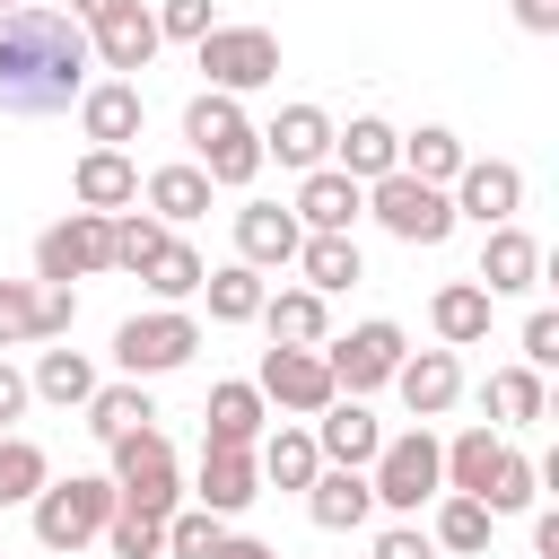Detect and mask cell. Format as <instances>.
Masks as SVG:
<instances>
[{
  "label": "cell",
  "instance_id": "d6a6232c",
  "mask_svg": "<svg viewBox=\"0 0 559 559\" xmlns=\"http://www.w3.org/2000/svg\"><path fill=\"white\" fill-rule=\"evenodd\" d=\"M26 393H44V402L79 411V402L96 393V367H87L79 349H44V358H35V376H26Z\"/></svg>",
  "mask_w": 559,
  "mask_h": 559
},
{
  "label": "cell",
  "instance_id": "8d00e7d4",
  "mask_svg": "<svg viewBox=\"0 0 559 559\" xmlns=\"http://www.w3.org/2000/svg\"><path fill=\"white\" fill-rule=\"evenodd\" d=\"M140 280H148V297H166V306H183V297H201V280H210V262H201L192 245H175V236H166V245H157V262H148Z\"/></svg>",
  "mask_w": 559,
  "mask_h": 559
},
{
  "label": "cell",
  "instance_id": "cb8c5ba5",
  "mask_svg": "<svg viewBox=\"0 0 559 559\" xmlns=\"http://www.w3.org/2000/svg\"><path fill=\"white\" fill-rule=\"evenodd\" d=\"M297 271H306V288H314V297H341V288H358V280H367L358 236H332V227H306V236H297Z\"/></svg>",
  "mask_w": 559,
  "mask_h": 559
},
{
  "label": "cell",
  "instance_id": "9a60e30c",
  "mask_svg": "<svg viewBox=\"0 0 559 559\" xmlns=\"http://www.w3.org/2000/svg\"><path fill=\"white\" fill-rule=\"evenodd\" d=\"M376 445H384V419H376L358 393H332V402L314 411V454H323V463L367 472V463H376Z\"/></svg>",
  "mask_w": 559,
  "mask_h": 559
},
{
  "label": "cell",
  "instance_id": "db71d44e",
  "mask_svg": "<svg viewBox=\"0 0 559 559\" xmlns=\"http://www.w3.org/2000/svg\"><path fill=\"white\" fill-rule=\"evenodd\" d=\"M114 9H122V0H70V17H79V26H96V17H114Z\"/></svg>",
  "mask_w": 559,
  "mask_h": 559
},
{
  "label": "cell",
  "instance_id": "c3c4849f",
  "mask_svg": "<svg viewBox=\"0 0 559 559\" xmlns=\"http://www.w3.org/2000/svg\"><path fill=\"white\" fill-rule=\"evenodd\" d=\"M376 559H437V542H428L419 524H384V533H376Z\"/></svg>",
  "mask_w": 559,
  "mask_h": 559
},
{
  "label": "cell",
  "instance_id": "1f68e13d",
  "mask_svg": "<svg viewBox=\"0 0 559 559\" xmlns=\"http://www.w3.org/2000/svg\"><path fill=\"white\" fill-rule=\"evenodd\" d=\"M201 297H210V323H253L271 288H262V271H253V262H227V271H210V280H201Z\"/></svg>",
  "mask_w": 559,
  "mask_h": 559
},
{
  "label": "cell",
  "instance_id": "30bf717a",
  "mask_svg": "<svg viewBox=\"0 0 559 559\" xmlns=\"http://www.w3.org/2000/svg\"><path fill=\"white\" fill-rule=\"evenodd\" d=\"M402 323H358V332H341V341H323V367H332V384L341 393H376V384H393V367H402Z\"/></svg>",
  "mask_w": 559,
  "mask_h": 559
},
{
  "label": "cell",
  "instance_id": "5bb4252c",
  "mask_svg": "<svg viewBox=\"0 0 559 559\" xmlns=\"http://www.w3.org/2000/svg\"><path fill=\"white\" fill-rule=\"evenodd\" d=\"M140 122H148L140 79H87V87H79V131H87V148H122V140H140Z\"/></svg>",
  "mask_w": 559,
  "mask_h": 559
},
{
  "label": "cell",
  "instance_id": "f35d334b",
  "mask_svg": "<svg viewBox=\"0 0 559 559\" xmlns=\"http://www.w3.org/2000/svg\"><path fill=\"white\" fill-rule=\"evenodd\" d=\"M44 480H52L44 445H35V437H9V428H0V507H26V498H35Z\"/></svg>",
  "mask_w": 559,
  "mask_h": 559
},
{
  "label": "cell",
  "instance_id": "836d02e7",
  "mask_svg": "<svg viewBox=\"0 0 559 559\" xmlns=\"http://www.w3.org/2000/svg\"><path fill=\"white\" fill-rule=\"evenodd\" d=\"M498 454H507V437H489V428H463V437L445 445V489L480 498V489H489V472H498Z\"/></svg>",
  "mask_w": 559,
  "mask_h": 559
},
{
  "label": "cell",
  "instance_id": "2e32d148",
  "mask_svg": "<svg viewBox=\"0 0 559 559\" xmlns=\"http://www.w3.org/2000/svg\"><path fill=\"white\" fill-rule=\"evenodd\" d=\"M288 210H297V227H332V236H349V227L367 218V183L341 175V166H306Z\"/></svg>",
  "mask_w": 559,
  "mask_h": 559
},
{
  "label": "cell",
  "instance_id": "9f6ffc18",
  "mask_svg": "<svg viewBox=\"0 0 559 559\" xmlns=\"http://www.w3.org/2000/svg\"><path fill=\"white\" fill-rule=\"evenodd\" d=\"M9 9H17V0H0V17H9Z\"/></svg>",
  "mask_w": 559,
  "mask_h": 559
},
{
  "label": "cell",
  "instance_id": "3957f363",
  "mask_svg": "<svg viewBox=\"0 0 559 559\" xmlns=\"http://www.w3.org/2000/svg\"><path fill=\"white\" fill-rule=\"evenodd\" d=\"M367 489H376V507H393V515H419V507L445 489V445L428 437V419L376 445V463H367Z\"/></svg>",
  "mask_w": 559,
  "mask_h": 559
},
{
  "label": "cell",
  "instance_id": "9c48e42d",
  "mask_svg": "<svg viewBox=\"0 0 559 559\" xmlns=\"http://www.w3.org/2000/svg\"><path fill=\"white\" fill-rule=\"evenodd\" d=\"M192 349H201V323H192L183 306L131 314V323L114 332V367H122V376H140V384H148V376H175V367H183Z\"/></svg>",
  "mask_w": 559,
  "mask_h": 559
},
{
  "label": "cell",
  "instance_id": "f907efd6",
  "mask_svg": "<svg viewBox=\"0 0 559 559\" xmlns=\"http://www.w3.org/2000/svg\"><path fill=\"white\" fill-rule=\"evenodd\" d=\"M26 402H35V393H26V376H17V367H9V358H0V428H9V419H17V411H26Z\"/></svg>",
  "mask_w": 559,
  "mask_h": 559
},
{
  "label": "cell",
  "instance_id": "ac0fdd59",
  "mask_svg": "<svg viewBox=\"0 0 559 559\" xmlns=\"http://www.w3.org/2000/svg\"><path fill=\"white\" fill-rule=\"evenodd\" d=\"M253 498H262V463H253V445H201L192 507H210V515H245Z\"/></svg>",
  "mask_w": 559,
  "mask_h": 559
},
{
  "label": "cell",
  "instance_id": "ba28073f",
  "mask_svg": "<svg viewBox=\"0 0 559 559\" xmlns=\"http://www.w3.org/2000/svg\"><path fill=\"white\" fill-rule=\"evenodd\" d=\"M87 271H114V210H70L61 227L35 236V280L70 288V280H87Z\"/></svg>",
  "mask_w": 559,
  "mask_h": 559
},
{
  "label": "cell",
  "instance_id": "603a6c76",
  "mask_svg": "<svg viewBox=\"0 0 559 559\" xmlns=\"http://www.w3.org/2000/svg\"><path fill=\"white\" fill-rule=\"evenodd\" d=\"M253 323H262L280 349H323V341H332V306H323L314 288H271Z\"/></svg>",
  "mask_w": 559,
  "mask_h": 559
},
{
  "label": "cell",
  "instance_id": "8fae6325",
  "mask_svg": "<svg viewBox=\"0 0 559 559\" xmlns=\"http://www.w3.org/2000/svg\"><path fill=\"white\" fill-rule=\"evenodd\" d=\"M253 384H262V402L288 411V419H314V411L341 393L332 367H323V349H280V341L262 349V376H253Z\"/></svg>",
  "mask_w": 559,
  "mask_h": 559
},
{
  "label": "cell",
  "instance_id": "b9f144b4",
  "mask_svg": "<svg viewBox=\"0 0 559 559\" xmlns=\"http://www.w3.org/2000/svg\"><path fill=\"white\" fill-rule=\"evenodd\" d=\"M96 542H105L114 559H157V550H166V515H140V507H114Z\"/></svg>",
  "mask_w": 559,
  "mask_h": 559
},
{
  "label": "cell",
  "instance_id": "44dd1931",
  "mask_svg": "<svg viewBox=\"0 0 559 559\" xmlns=\"http://www.w3.org/2000/svg\"><path fill=\"white\" fill-rule=\"evenodd\" d=\"M489 297H524V288H542V245L507 218V227H489V245H480V271H472Z\"/></svg>",
  "mask_w": 559,
  "mask_h": 559
},
{
  "label": "cell",
  "instance_id": "e0dca14e",
  "mask_svg": "<svg viewBox=\"0 0 559 559\" xmlns=\"http://www.w3.org/2000/svg\"><path fill=\"white\" fill-rule=\"evenodd\" d=\"M393 393H402V411H411V419H445V411H454V393H463V358H454V349H402Z\"/></svg>",
  "mask_w": 559,
  "mask_h": 559
},
{
  "label": "cell",
  "instance_id": "f6af8a7d",
  "mask_svg": "<svg viewBox=\"0 0 559 559\" xmlns=\"http://www.w3.org/2000/svg\"><path fill=\"white\" fill-rule=\"evenodd\" d=\"M210 26H218L210 0H157V35H166V44H201Z\"/></svg>",
  "mask_w": 559,
  "mask_h": 559
},
{
  "label": "cell",
  "instance_id": "484cf974",
  "mask_svg": "<svg viewBox=\"0 0 559 559\" xmlns=\"http://www.w3.org/2000/svg\"><path fill=\"white\" fill-rule=\"evenodd\" d=\"M70 192H79V210H131L140 201V166L122 148H87L79 175H70Z\"/></svg>",
  "mask_w": 559,
  "mask_h": 559
},
{
  "label": "cell",
  "instance_id": "52a82bcc",
  "mask_svg": "<svg viewBox=\"0 0 559 559\" xmlns=\"http://www.w3.org/2000/svg\"><path fill=\"white\" fill-rule=\"evenodd\" d=\"M192 61H201V79L218 96H245V87H271L280 79V35L271 26H210L192 44Z\"/></svg>",
  "mask_w": 559,
  "mask_h": 559
},
{
  "label": "cell",
  "instance_id": "7bdbcfd3",
  "mask_svg": "<svg viewBox=\"0 0 559 559\" xmlns=\"http://www.w3.org/2000/svg\"><path fill=\"white\" fill-rule=\"evenodd\" d=\"M218 542H227V515H210V507L166 515V559H218Z\"/></svg>",
  "mask_w": 559,
  "mask_h": 559
},
{
  "label": "cell",
  "instance_id": "f546056e",
  "mask_svg": "<svg viewBox=\"0 0 559 559\" xmlns=\"http://www.w3.org/2000/svg\"><path fill=\"white\" fill-rule=\"evenodd\" d=\"M253 463H262V480H271V489H306V480L323 472V454H314V428H262Z\"/></svg>",
  "mask_w": 559,
  "mask_h": 559
},
{
  "label": "cell",
  "instance_id": "5b68a950",
  "mask_svg": "<svg viewBox=\"0 0 559 559\" xmlns=\"http://www.w3.org/2000/svg\"><path fill=\"white\" fill-rule=\"evenodd\" d=\"M26 507H35V542L44 550H87L105 533V515H114V480L105 472H70V480H44Z\"/></svg>",
  "mask_w": 559,
  "mask_h": 559
},
{
  "label": "cell",
  "instance_id": "816d5d0a",
  "mask_svg": "<svg viewBox=\"0 0 559 559\" xmlns=\"http://www.w3.org/2000/svg\"><path fill=\"white\" fill-rule=\"evenodd\" d=\"M533 550H542V559H559V507H542V515H533Z\"/></svg>",
  "mask_w": 559,
  "mask_h": 559
},
{
  "label": "cell",
  "instance_id": "f5cc1de1",
  "mask_svg": "<svg viewBox=\"0 0 559 559\" xmlns=\"http://www.w3.org/2000/svg\"><path fill=\"white\" fill-rule=\"evenodd\" d=\"M218 559H280V550H271V542H253V533H227V542H218Z\"/></svg>",
  "mask_w": 559,
  "mask_h": 559
},
{
  "label": "cell",
  "instance_id": "60d3db41",
  "mask_svg": "<svg viewBox=\"0 0 559 559\" xmlns=\"http://www.w3.org/2000/svg\"><path fill=\"white\" fill-rule=\"evenodd\" d=\"M157 245H166V218H148V210H114V271H148L157 262Z\"/></svg>",
  "mask_w": 559,
  "mask_h": 559
},
{
  "label": "cell",
  "instance_id": "7402d4cb",
  "mask_svg": "<svg viewBox=\"0 0 559 559\" xmlns=\"http://www.w3.org/2000/svg\"><path fill=\"white\" fill-rule=\"evenodd\" d=\"M306 515H314L323 533H358V524L376 515V489H367V472H349V463H323V472L306 480Z\"/></svg>",
  "mask_w": 559,
  "mask_h": 559
},
{
  "label": "cell",
  "instance_id": "4316f807",
  "mask_svg": "<svg viewBox=\"0 0 559 559\" xmlns=\"http://www.w3.org/2000/svg\"><path fill=\"white\" fill-rule=\"evenodd\" d=\"M201 419H210V445H262L271 402H262V384H210Z\"/></svg>",
  "mask_w": 559,
  "mask_h": 559
},
{
  "label": "cell",
  "instance_id": "ee69618b",
  "mask_svg": "<svg viewBox=\"0 0 559 559\" xmlns=\"http://www.w3.org/2000/svg\"><path fill=\"white\" fill-rule=\"evenodd\" d=\"M35 341V280H0V349Z\"/></svg>",
  "mask_w": 559,
  "mask_h": 559
},
{
  "label": "cell",
  "instance_id": "83f0119b",
  "mask_svg": "<svg viewBox=\"0 0 559 559\" xmlns=\"http://www.w3.org/2000/svg\"><path fill=\"white\" fill-rule=\"evenodd\" d=\"M428 323H437V341H445V349H472V341H489V288H480V280H454V288H437V297H428Z\"/></svg>",
  "mask_w": 559,
  "mask_h": 559
},
{
  "label": "cell",
  "instance_id": "7dc6e473",
  "mask_svg": "<svg viewBox=\"0 0 559 559\" xmlns=\"http://www.w3.org/2000/svg\"><path fill=\"white\" fill-rule=\"evenodd\" d=\"M70 314H79V297L44 280V288H35V341H61V332H70Z\"/></svg>",
  "mask_w": 559,
  "mask_h": 559
},
{
  "label": "cell",
  "instance_id": "e575fe53",
  "mask_svg": "<svg viewBox=\"0 0 559 559\" xmlns=\"http://www.w3.org/2000/svg\"><path fill=\"white\" fill-rule=\"evenodd\" d=\"M489 533H498V515H489L480 498L437 489V533H428V542H445V550H489Z\"/></svg>",
  "mask_w": 559,
  "mask_h": 559
},
{
  "label": "cell",
  "instance_id": "7c38bea8",
  "mask_svg": "<svg viewBox=\"0 0 559 559\" xmlns=\"http://www.w3.org/2000/svg\"><path fill=\"white\" fill-rule=\"evenodd\" d=\"M445 201H454V218H480V227H507V218L524 210V175H515L507 157H463V175L445 183Z\"/></svg>",
  "mask_w": 559,
  "mask_h": 559
},
{
  "label": "cell",
  "instance_id": "11a10c76",
  "mask_svg": "<svg viewBox=\"0 0 559 559\" xmlns=\"http://www.w3.org/2000/svg\"><path fill=\"white\" fill-rule=\"evenodd\" d=\"M17 9H61V0H17Z\"/></svg>",
  "mask_w": 559,
  "mask_h": 559
},
{
  "label": "cell",
  "instance_id": "8992f818",
  "mask_svg": "<svg viewBox=\"0 0 559 559\" xmlns=\"http://www.w3.org/2000/svg\"><path fill=\"white\" fill-rule=\"evenodd\" d=\"M367 218L393 236V245H445L454 236V201H445V183H419V175H376L367 183Z\"/></svg>",
  "mask_w": 559,
  "mask_h": 559
},
{
  "label": "cell",
  "instance_id": "6da1fadb",
  "mask_svg": "<svg viewBox=\"0 0 559 559\" xmlns=\"http://www.w3.org/2000/svg\"><path fill=\"white\" fill-rule=\"evenodd\" d=\"M87 61L96 52L70 9H9L0 17V114H17V122L70 114L87 87Z\"/></svg>",
  "mask_w": 559,
  "mask_h": 559
},
{
  "label": "cell",
  "instance_id": "4dcf8cb0",
  "mask_svg": "<svg viewBox=\"0 0 559 559\" xmlns=\"http://www.w3.org/2000/svg\"><path fill=\"white\" fill-rule=\"evenodd\" d=\"M140 201H148V218L183 227V218H201V210H210V175H201V166H157V175L140 183Z\"/></svg>",
  "mask_w": 559,
  "mask_h": 559
},
{
  "label": "cell",
  "instance_id": "74e56055",
  "mask_svg": "<svg viewBox=\"0 0 559 559\" xmlns=\"http://www.w3.org/2000/svg\"><path fill=\"white\" fill-rule=\"evenodd\" d=\"M480 402H489V411H498L507 428H533V419L550 411V393H542V376H533V367H498Z\"/></svg>",
  "mask_w": 559,
  "mask_h": 559
},
{
  "label": "cell",
  "instance_id": "d4e9b609",
  "mask_svg": "<svg viewBox=\"0 0 559 559\" xmlns=\"http://www.w3.org/2000/svg\"><path fill=\"white\" fill-rule=\"evenodd\" d=\"M332 166H341V175H358V183H376V175H393V166H402V131H393V122H376V114H358L349 131H332Z\"/></svg>",
  "mask_w": 559,
  "mask_h": 559
},
{
  "label": "cell",
  "instance_id": "681fc988",
  "mask_svg": "<svg viewBox=\"0 0 559 559\" xmlns=\"http://www.w3.org/2000/svg\"><path fill=\"white\" fill-rule=\"evenodd\" d=\"M515 26L524 35H559V0H515Z\"/></svg>",
  "mask_w": 559,
  "mask_h": 559
},
{
  "label": "cell",
  "instance_id": "f1b7e54d",
  "mask_svg": "<svg viewBox=\"0 0 559 559\" xmlns=\"http://www.w3.org/2000/svg\"><path fill=\"white\" fill-rule=\"evenodd\" d=\"M79 411H87V428H96V437H105V445H114V437H131V428H148V419H157V402H148V384H140V376H122V384H96V393H87V402H79Z\"/></svg>",
  "mask_w": 559,
  "mask_h": 559
},
{
  "label": "cell",
  "instance_id": "d590c367",
  "mask_svg": "<svg viewBox=\"0 0 559 559\" xmlns=\"http://www.w3.org/2000/svg\"><path fill=\"white\" fill-rule=\"evenodd\" d=\"M402 175H419V183H454V175H463V140H454L445 122L411 131V140H402Z\"/></svg>",
  "mask_w": 559,
  "mask_h": 559
},
{
  "label": "cell",
  "instance_id": "ab89813d",
  "mask_svg": "<svg viewBox=\"0 0 559 559\" xmlns=\"http://www.w3.org/2000/svg\"><path fill=\"white\" fill-rule=\"evenodd\" d=\"M533 498H542V463H524V454L507 445L498 472H489V489H480V507H489V515H524Z\"/></svg>",
  "mask_w": 559,
  "mask_h": 559
},
{
  "label": "cell",
  "instance_id": "277c9868",
  "mask_svg": "<svg viewBox=\"0 0 559 559\" xmlns=\"http://www.w3.org/2000/svg\"><path fill=\"white\" fill-rule=\"evenodd\" d=\"M114 507H140V515H175L183 507V480H175V445H166V428L148 419V428H131V437H114Z\"/></svg>",
  "mask_w": 559,
  "mask_h": 559
},
{
  "label": "cell",
  "instance_id": "7a4b0ae2",
  "mask_svg": "<svg viewBox=\"0 0 559 559\" xmlns=\"http://www.w3.org/2000/svg\"><path fill=\"white\" fill-rule=\"evenodd\" d=\"M183 140H192V166H201L210 183H227V192H245V183L271 166L262 140H253V122H245V105L218 96V87H201V96L183 105Z\"/></svg>",
  "mask_w": 559,
  "mask_h": 559
},
{
  "label": "cell",
  "instance_id": "bcb514c9",
  "mask_svg": "<svg viewBox=\"0 0 559 559\" xmlns=\"http://www.w3.org/2000/svg\"><path fill=\"white\" fill-rule=\"evenodd\" d=\"M524 367H533V376H550V367H559V314H550V306H533V314H524Z\"/></svg>",
  "mask_w": 559,
  "mask_h": 559
},
{
  "label": "cell",
  "instance_id": "d6986e66",
  "mask_svg": "<svg viewBox=\"0 0 559 559\" xmlns=\"http://www.w3.org/2000/svg\"><path fill=\"white\" fill-rule=\"evenodd\" d=\"M253 140H262V157H280V166H297V175H306V166H323V157H332V114H323V105H280Z\"/></svg>",
  "mask_w": 559,
  "mask_h": 559
},
{
  "label": "cell",
  "instance_id": "4fadbf2b",
  "mask_svg": "<svg viewBox=\"0 0 559 559\" xmlns=\"http://www.w3.org/2000/svg\"><path fill=\"white\" fill-rule=\"evenodd\" d=\"M87 52L114 70V79H131V70H148L157 52H166V35H157V9H140V0H122L114 17H96L87 26Z\"/></svg>",
  "mask_w": 559,
  "mask_h": 559
},
{
  "label": "cell",
  "instance_id": "ffe728a7",
  "mask_svg": "<svg viewBox=\"0 0 559 559\" xmlns=\"http://www.w3.org/2000/svg\"><path fill=\"white\" fill-rule=\"evenodd\" d=\"M297 210H280V201H245L236 210V262H253V271H288L297 262Z\"/></svg>",
  "mask_w": 559,
  "mask_h": 559
}]
</instances>
